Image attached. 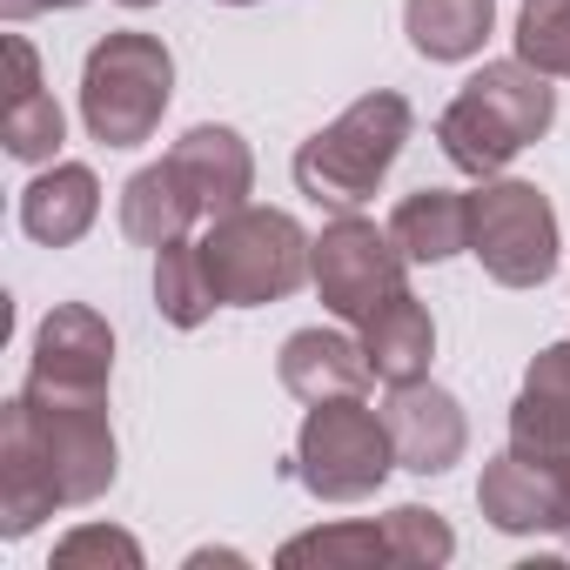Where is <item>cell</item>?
Listing matches in <instances>:
<instances>
[{
  "label": "cell",
  "instance_id": "cell-1",
  "mask_svg": "<svg viewBox=\"0 0 570 570\" xmlns=\"http://www.w3.org/2000/svg\"><path fill=\"white\" fill-rule=\"evenodd\" d=\"M550 121H557V88H550V75H537L530 61H483V68L456 88V101L443 108L436 141H443V155H450L463 175L490 181V175L510 168L530 141H543Z\"/></svg>",
  "mask_w": 570,
  "mask_h": 570
},
{
  "label": "cell",
  "instance_id": "cell-2",
  "mask_svg": "<svg viewBox=\"0 0 570 570\" xmlns=\"http://www.w3.org/2000/svg\"><path fill=\"white\" fill-rule=\"evenodd\" d=\"M403 141H410V101L376 88L296 148V188L323 208H363L383 188V175L396 168Z\"/></svg>",
  "mask_w": 570,
  "mask_h": 570
},
{
  "label": "cell",
  "instance_id": "cell-3",
  "mask_svg": "<svg viewBox=\"0 0 570 570\" xmlns=\"http://www.w3.org/2000/svg\"><path fill=\"white\" fill-rule=\"evenodd\" d=\"M309 248L316 242L282 208H235V215H215L202 235L208 282L228 309H262V303L296 296L309 275Z\"/></svg>",
  "mask_w": 570,
  "mask_h": 570
},
{
  "label": "cell",
  "instance_id": "cell-4",
  "mask_svg": "<svg viewBox=\"0 0 570 570\" xmlns=\"http://www.w3.org/2000/svg\"><path fill=\"white\" fill-rule=\"evenodd\" d=\"M168 95H175V55L141 28L108 35L81 68V121L108 148H141L161 128Z\"/></svg>",
  "mask_w": 570,
  "mask_h": 570
},
{
  "label": "cell",
  "instance_id": "cell-5",
  "mask_svg": "<svg viewBox=\"0 0 570 570\" xmlns=\"http://www.w3.org/2000/svg\"><path fill=\"white\" fill-rule=\"evenodd\" d=\"M396 470V443L383 410H370L363 396H330L309 403L303 436H296V476L309 497L323 503H363L383 490V476Z\"/></svg>",
  "mask_w": 570,
  "mask_h": 570
},
{
  "label": "cell",
  "instance_id": "cell-6",
  "mask_svg": "<svg viewBox=\"0 0 570 570\" xmlns=\"http://www.w3.org/2000/svg\"><path fill=\"white\" fill-rule=\"evenodd\" d=\"M470 255L503 289H537L557 268V208L537 181H483L470 195Z\"/></svg>",
  "mask_w": 570,
  "mask_h": 570
},
{
  "label": "cell",
  "instance_id": "cell-7",
  "mask_svg": "<svg viewBox=\"0 0 570 570\" xmlns=\"http://www.w3.org/2000/svg\"><path fill=\"white\" fill-rule=\"evenodd\" d=\"M35 443L55 470L61 510L95 503L115 483V430H108V396H81V390H48V383H21Z\"/></svg>",
  "mask_w": 570,
  "mask_h": 570
},
{
  "label": "cell",
  "instance_id": "cell-8",
  "mask_svg": "<svg viewBox=\"0 0 570 570\" xmlns=\"http://www.w3.org/2000/svg\"><path fill=\"white\" fill-rule=\"evenodd\" d=\"M309 275H316V296L343 316V323H370L396 289H410L403 282V248L390 228L363 222L356 208H343L316 248H309Z\"/></svg>",
  "mask_w": 570,
  "mask_h": 570
},
{
  "label": "cell",
  "instance_id": "cell-9",
  "mask_svg": "<svg viewBox=\"0 0 570 570\" xmlns=\"http://www.w3.org/2000/svg\"><path fill=\"white\" fill-rule=\"evenodd\" d=\"M383 423H390L396 463H403V470H416V476H443V470H450V463H463V450H470L463 403H456L450 390H436L430 376H416V383H390Z\"/></svg>",
  "mask_w": 570,
  "mask_h": 570
},
{
  "label": "cell",
  "instance_id": "cell-10",
  "mask_svg": "<svg viewBox=\"0 0 570 570\" xmlns=\"http://www.w3.org/2000/svg\"><path fill=\"white\" fill-rule=\"evenodd\" d=\"M108 370H115V336H108V323H101L88 303H55L48 323L35 330V370H28V383L108 396Z\"/></svg>",
  "mask_w": 570,
  "mask_h": 570
},
{
  "label": "cell",
  "instance_id": "cell-11",
  "mask_svg": "<svg viewBox=\"0 0 570 570\" xmlns=\"http://www.w3.org/2000/svg\"><path fill=\"white\" fill-rule=\"evenodd\" d=\"M476 503L483 517L503 530V537H537V530H570V476L563 470H543L517 450H503L497 463H483V483H476Z\"/></svg>",
  "mask_w": 570,
  "mask_h": 570
},
{
  "label": "cell",
  "instance_id": "cell-12",
  "mask_svg": "<svg viewBox=\"0 0 570 570\" xmlns=\"http://www.w3.org/2000/svg\"><path fill=\"white\" fill-rule=\"evenodd\" d=\"M61 510V490H55V470L35 443V423H28V403L14 396L0 410V537H28L41 517Z\"/></svg>",
  "mask_w": 570,
  "mask_h": 570
},
{
  "label": "cell",
  "instance_id": "cell-13",
  "mask_svg": "<svg viewBox=\"0 0 570 570\" xmlns=\"http://www.w3.org/2000/svg\"><path fill=\"white\" fill-rule=\"evenodd\" d=\"M168 168L181 175V188L195 195V208L215 222V215H235L248 208V188H255V155L235 128H188L168 155Z\"/></svg>",
  "mask_w": 570,
  "mask_h": 570
},
{
  "label": "cell",
  "instance_id": "cell-14",
  "mask_svg": "<svg viewBox=\"0 0 570 570\" xmlns=\"http://www.w3.org/2000/svg\"><path fill=\"white\" fill-rule=\"evenodd\" d=\"M8 75L14 81H8V101H0V141H8L14 161H55L68 121H61L55 95L41 88V61L21 35H8Z\"/></svg>",
  "mask_w": 570,
  "mask_h": 570
},
{
  "label": "cell",
  "instance_id": "cell-15",
  "mask_svg": "<svg viewBox=\"0 0 570 570\" xmlns=\"http://www.w3.org/2000/svg\"><path fill=\"white\" fill-rule=\"evenodd\" d=\"M95 215H101V181L81 161H55L48 175H35L21 188V228L41 248H75L95 228Z\"/></svg>",
  "mask_w": 570,
  "mask_h": 570
},
{
  "label": "cell",
  "instance_id": "cell-16",
  "mask_svg": "<svg viewBox=\"0 0 570 570\" xmlns=\"http://www.w3.org/2000/svg\"><path fill=\"white\" fill-rule=\"evenodd\" d=\"M363 383H370V356H363V343H350L336 330H296L282 343V390L303 403L363 396Z\"/></svg>",
  "mask_w": 570,
  "mask_h": 570
},
{
  "label": "cell",
  "instance_id": "cell-17",
  "mask_svg": "<svg viewBox=\"0 0 570 570\" xmlns=\"http://www.w3.org/2000/svg\"><path fill=\"white\" fill-rule=\"evenodd\" d=\"M363 356H370V376H383V383H416V376H430V356H436V323H430V309H423L410 289H396V296L363 323Z\"/></svg>",
  "mask_w": 570,
  "mask_h": 570
},
{
  "label": "cell",
  "instance_id": "cell-18",
  "mask_svg": "<svg viewBox=\"0 0 570 570\" xmlns=\"http://www.w3.org/2000/svg\"><path fill=\"white\" fill-rule=\"evenodd\" d=\"M390 235L403 248V262H450L470 248V195H450V188H416L396 202L390 215Z\"/></svg>",
  "mask_w": 570,
  "mask_h": 570
},
{
  "label": "cell",
  "instance_id": "cell-19",
  "mask_svg": "<svg viewBox=\"0 0 570 570\" xmlns=\"http://www.w3.org/2000/svg\"><path fill=\"white\" fill-rule=\"evenodd\" d=\"M403 28L423 61H470L497 28V0H403Z\"/></svg>",
  "mask_w": 570,
  "mask_h": 570
},
{
  "label": "cell",
  "instance_id": "cell-20",
  "mask_svg": "<svg viewBox=\"0 0 570 570\" xmlns=\"http://www.w3.org/2000/svg\"><path fill=\"white\" fill-rule=\"evenodd\" d=\"M195 215H202V208H195V195L181 188V175H175L168 161L141 168V175L121 188V235L141 242V248H168V242H181Z\"/></svg>",
  "mask_w": 570,
  "mask_h": 570
},
{
  "label": "cell",
  "instance_id": "cell-21",
  "mask_svg": "<svg viewBox=\"0 0 570 570\" xmlns=\"http://www.w3.org/2000/svg\"><path fill=\"white\" fill-rule=\"evenodd\" d=\"M155 309L175 323V330H202L222 296H215V282H208V262H202V242H168L155 248Z\"/></svg>",
  "mask_w": 570,
  "mask_h": 570
},
{
  "label": "cell",
  "instance_id": "cell-22",
  "mask_svg": "<svg viewBox=\"0 0 570 570\" xmlns=\"http://www.w3.org/2000/svg\"><path fill=\"white\" fill-rule=\"evenodd\" d=\"M275 563H343V570H370V563H396L390 557V530L383 523H336V530H309V537H289L275 550Z\"/></svg>",
  "mask_w": 570,
  "mask_h": 570
},
{
  "label": "cell",
  "instance_id": "cell-23",
  "mask_svg": "<svg viewBox=\"0 0 570 570\" xmlns=\"http://www.w3.org/2000/svg\"><path fill=\"white\" fill-rule=\"evenodd\" d=\"M510 450L530 456V463H543V470H563L570 476V410L523 390L517 410H510Z\"/></svg>",
  "mask_w": 570,
  "mask_h": 570
},
{
  "label": "cell",
  "instance_id": "cell-24",
  "mask_svg": "<svg viewBox=\"0 0 570 570\" xmlns=\"http://www.w3.org/2000/svg\"><path fill=\"white\" fill-rule=\"evenodd\" d=\"M517 61H530L537 75H563L570 81V0H523Z\"/></svg>",
  "mask_w": 570,
  "mask_h": 570
},
{
  "label": "cell",
  "instance_id": "cell-25",
  "mask_svg": "<svg viewBox=\"0 0 570 570\" xmlns=\"http://www.w3.org/2000/svg\"><path fill=\"white\" fill-rule=\"evenodd\" d=\"M383 530H390V557H396V563H410V570H436V563H450V557H456V537H450V523H443L436 510L403 503V510H390V517H383Z\"/></svg>",
  "mask_w": 570,
  "mask_h": 570
},
{
  "label": "cell",
  "instance_id": "cell-26",
  "mask_svg": "<svg viewBox=\"0 0 570 570\" xmlns=\"http://www.w3.org/2000/svg\"><path fill=\"white\" fill-rule=\"evenodd\" d=\"M81 563H121V570H141V543L128 530H75L68 543H55V570H81Z\"/></svg>",
  "mask_w": 570,
  "mask_h": 570
},
{
  "label": "cell",
  "instance_id": "cell-27",
  "mask_svg": "<svg viewBox=\"0 0 570 570\" xmlns=\"http://www.w3.org/2000/svg\"><path fill=\"white\" fill-rule=\"evenodd\" d=\"M523 390H530V396H550V403H563V410H570V343H550V350L530 363Z\"/></svg>",
  "mask_w": 570,
  "mask_h": 570
},
{
  "label": "cell",
  "instance_id": "cell-28",
  "mask_svg": "<svg viewBox=\"0 0 570 570\" xmlns=\"http://www.w3.org/2000/svg\"><path fill=\"white\" fill-rule=\"evenodd\" d=\"M0 8H8V21H28L41 8H81V0H0Z\"/></svg>",
  "mask_w": 570,
  "mask_h": 570
},
{
  "label": "cell",
  "instance_id": "cell-29",
  "mask_svg": "<svg viewBox=\"0 0 570 570\" xmlns=\"http://www.w3.org/2000/svg\"><path fill=\"white\" fill-rule=\"evenodd\" d=\"M121 8H155V0H121Z\"/></svg>",
  "mask_w": 570,
  "mask_h": 570
},
{
  "label": "cell",
  "instance_id": "cell-30",
  "mask_svg": "<svg viewBox=\"0 0 570 570\" xmlns=\"http://www.w3.org/2000/svg\"><path fill=\"white\" fill-rule=\"evenodd\" d=\"M222 8H255V0H222Z\"/></svg>",
  "mask_w": 570,
  "mask_h": 570
}]
</instances>
